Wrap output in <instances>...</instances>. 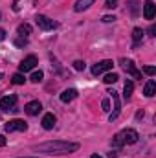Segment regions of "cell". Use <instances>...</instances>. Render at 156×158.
Segmentation results:
<instances>
[{
    "label": "cell",
    "instance_id": "7a4b0ae2",
    "mask_svg": "<svg viewBox=\"0 0 156 158\" xmlns=\"http://www.w3.org/2000/svg\"><path fill=\"white\" fill-rule=\"evenodd\" d=\"M138 138L140 136H138V132L134 129H123L112 138V145L114 147H123L125 143H136Z\"/></svg>",
    "mask_w": 156,
    "mask_h": 158
},
{
    "label": "cell",
    "instance_id": "ba28073f",
    "mask_svg": "<svg viewBox=\"0 0 156 158\" xmlns=\"http://www.w3.org/2000/svg\"><path fill=\"white\" fill-rule=\"evenodd\" d=\"M15 103H17V96L15 94H11V96H6V98H2L0 99V109L2 110H13L15 109Z\"/></svg>",
    "mask_w": 156,
    "mask_h": 158
},
{
    "label": "cell",
    "instance_id": "277c9868",
    "mask_svg": "<svg viewBox=\"0 0 156 158\" xmlns=\"http://www.w3.org/2000/svg\"><path fill=\"white\" fill-rule=\"evenodd\" d=\"M119 64H121V68H123L125 72H129V74H130L134 79H142V74L136 70V66H134V63H132L130 59H125V57H121V59H119Z\"/></svg>",
    "mask_w": 156,
    "mask_h": 158
},
{
    "label": "cell",
    "instance_id": "3957f363",
    "mask_svg": "<svg viewBox=\"0 0 156 158\" xmlns=\"http://www.w3.org/2000/svg\"><path fill=\"white\" fill-rule=\"evenodd\" d=\"M35 22H37V26H39L40 30H44V31H50V30H55L57 28V22L51 20V19H48V17H44V15H37L35 17Z\"/></svg>",
    "mask_w": 156,
    "mask_h": 158
},
{
    "label": "cell",
    "instance_id": "d6a6232c",
    "mask_svg": "<svg viewBox=\"0 0 156 158\" xmlns=\"http://www.w3.org/2000/svg\"><path fill=\"white\" fill-rule=\"evenodd\" d=\"M22 158H37V156H22Z\"/></svg>",
    "mask_w": 156,
    "mask_h": 158
},
{
    "label": "cell",
    "instance_id": "5b68a950",
    "mask_svg": "<svg viewBox=\"0 0 156 158\" xmlns=\"http://www.w3.org/2000/svg\"><path fill=\"white\" fill-rule=\"evenodd\" d=\"M112 66H114V63H112V61H109V59H105V61H99L97 64H94V66H92V74H94V76L105 74V72L112 70Z\"/></svg>",
    "mask_w": 156,
    "mask_h": 158
},
{
    "label": "cell",
    "instance_id": "9a60e30c",
    "mask_svg": "<svg viewBox=\"0 0 156 158\" xmlns=\"http://www.w3.org/2000/svg\"><path fill=\"white\" fill-rule=\"evenodd\" d=\"M94 2H96V0H77V2L74 4V9H76L77 13L79 11H84V9H88Z\"/></svg>",
    "mask_w": 156,
    "mask_h": 158
},
{
    "label": "cell",
    "instance_id": "d6986e66",
    "mask_svg": "<svg viewBox=\"0 0 156 158\" xmlns=\"http://www.w3.org/2000/svg\"><path fill=\"white\" fill-rule=\"evenodd\" d=\"M117 79H119V76H117V74H114V72H109V74L105 76V79H103V81H105L107 85H112V83H116Z\"/></svg>",
    "mask_w": 156,
    "mask_h": 158
},
{
    "label": "cell",
    "instance_id": "d4e9b609",
    "mask_svg": "<svg viewBox=\"0 0 156 158\" xmlns=\"http://www.w3.org/2000/svg\"><path fill=\"white\" fill-rule=\"evenodd\" d=\"M101 107H103L105 112H109V110H110V103H109V99H103V101H101Z\"/></svg>",
    "mask_w": 156,
    "mask_h": 158
},
{
    "label": "cell",
    "instance_id": "cb8c5ba5",
    "mask_svg": "<svg viewBox=\"0 0 156 158\" xmlns=\"http://www.w3.org/2000/svg\"><path fill=\"white\" fill-rule=\"evenodd\" d=\"M84 66H86V64H84V61H76V63H74V68L79 70V72H81V70H84Z\"/></svg>",
    "mask_w": 156,
    "mask_h": 158
},
{
    "label": "cell",
    "instance_id": "9c48e42d",
    "mask_svg": "<svg viewBox=\"0 0 156 158\" xmlns=\"http://www.w3.org/2000/svg\"><path fill=\"white\" fill-rule=\"evenodd\" d=\"M109 94L112 96V101H114V110L110 112L109 119H110V121H114V119L119 116V112H121V101H119V96H117V92H114V90H112V92H109Z\"/></svg>",
    "mask_w": 156,
    "mask_h": 158
},
{
    "label": "cell",
    "instance_id": "8fae6325",
    "mask_svg": "<svg viewBox=\"0 0 156 158\" xmlns=\"http://www.w3.org/2000/svg\"><path fill=\"white\" fill-rule=\"evenodd\" d=\"M40 110H42L40 101H30V103H26V107H24V112H26L28 116H37Z\"/></svg>",
    "mask_w": 156,
    "mask_h": 158
},
{
    "label": "cell",
    "instance_id": "f546056e",
    "mask_svg": "<svg viewBox=\"0 0 156 158\" xmlns=\"http://www.w3.org/2000/svg\"><path fill=\"white\" fill-rule=\"evenodd\" d=\"M143 118V110H140V112H136V119H142Z\"/></svg>",
    "mask_w": 156,
    "mask_h": 158
},
{
    "label": "cell",
    "instance_id": "7402d4cb",
    "mask_svg": "<svg viewBox=\"0 0 156 158\" xmlns=\"http://www.w3.org/2000/svg\"><path fill=\"white\" fill-rule=\"evenodd\" d=\"M105 7H107V9H114V7H117V0H107V2H105Z\"/></svg>",
    "mask_w": 156,
    "mask_h": 158
},
{
    "label": "cell",
    "instance_id": "83f0119b",
    "mask_svg": "<svg viewBox=\"0 0 156 158\" xmlns=\"http://www.w3.org/2000/svg\"><path fill=\"white\" fill-rule=\"evenodd\" d=\"M6 142H7V140H6V136H2V134H0V147H4V145H6Z\"/></svg>",
    "mask_w": 156,
    "mask_h": 158
},
{
    "label": "cell",
    "instance_id": "e575fe53",
    "mask_svg": "<svg viewBox=\"0 0 156 158\" xmlns=\"http://www.w3.org/2000/svg\"><path fill=\"white\" fill-rule=\"evenodd\" d=\"M0 19H2V15H0Z\"/></svg>",
    "mask_w": 156,
    "mask_h": 158
},
{
    "label": "cell",
    "instance_id": "1f68e13d",
    "mask_svg": "<svg viewBox=\"0 0 156 158\" xmlns=\"http://www.w3.org/2000/svg\"><path fill=\"white\" fill-rule=\"evenodd\" d=\"M90 158H101V156H99V155H92Z\"/></svg>",
    "mask_w": 156,
    "mask_h": 158
},
{
    "label": "cell",
    "instance_id": "8992f818",
    "mask_svg": "<svg viewBox=\"0 0 156 158\" xmlns=\"http://www.w3.org/2000/svg\"><path fill=\"white\" fill-rule=\"evenodd\" d=\"M4 129H6L7 132H15V131H26L28 125H26V121H22V119H9V121L4 125Z\"/></svg>",
    "mask_w": 156,
    "mask_h": 158
},
{
    "label": "cell",
    "instance_id": "44dd1931",
    "mask_svg": "<svg viewBox=\"0 0 156 158\" xmlns=\"http://www.w3.org/2000/svg\"><path fill=\"white\" fill-rule=\"evenodd\" d=\"M11 81H13V85H24V81H26V79H24L22 74H15V76L11 77Z\"/></svg>",
    "mask_w": 156,
    "mask_h": 158
},
{
    "label": "cell",
    "instance_id": "4316f807",
    "mask_svg": "<svg viewBox=\"0 0 156 158\" xmlns=\"http://www.w3.org/2000/svg\"><path fill=\"white\" fill-rule=\"evenodd\" d=\"M114 20H116L114 15H107V17H103V22H114Z\"/></svg>",
    "mask_w": 156,
    "mask_h": 158
},
{
    "label": "cell",
    "instance_id": "52a82bcc",
    "mask_svg": "<svg viewBox=\"0 0 156 158\" xmlns=\"http://www.w3.org/2000/svg\"><path fill=\"white\" fill-rule=\"evenodd\" d=\"M35 64H37V57L35 55H28L20 64H18V70L24 74V72H30V70H33L35 68Z\"/></svg>",
    "mask_w": 156,
    "mask_h": 158
},
{
    "label": "cell",
    "instance_id": "ffe728a7",
    "mask_svg": "<svg viewBox=\"0 0 156 158\" xmlns=\"http://www.w3.org/2000/svg\"><path fill=\"white\" fill-rule=\"evenodd\" d=\"M42 77H44V74L39 70V72H33V74H31L30 81H31V83H40V81H42Z\"/></svg>",
    "mask_w": 156,
    "mask_h": 158
},
{
    "label": "cell",
    "instance_id": "4dcf8cb0",
    "mask_svg": "<svg viewBox=\"0 0 156 158\" xmlns=\"http://www.w3.org/2000/svg\"><path fill=\"white\" fill-rule=\"evenodd\" d=\"M149 33H151V35H154V33H156V26H151V28H149Z\"/></svg>",
    "mask_w": 156,
    "mask_h": 158
},
{
    "label": "cell",
    "instance_id": "6da1fadb",
    "mask_svg": "<svg viewBox=\"0 0 156 158\" xmlns=\"http://www.w3.org/2000/svg\"><path fill=\"white\" fill-rule=\"evenodd\" d=\"M77 149H79V143H74V142H63V140L44 142V143H39V145H33V151L48 153V155H70V153H76Z\"/></svg>",
    "mask_w": 156,
    "mask_h": 158
},
{
    "label": "cell",
    "instance_id": "ac0fdd59",
    "mask_svg": "<svg viewBox=\"0 0 156 158\" xmlns=\"http://www.w3.org/2000/svg\"><path fill=\"white\" fill-rule=\"evenodd\" d=\"M17 33H18L20 37L30 35V33H31V26H30V24H20V26L17 28Z\"/></svg>",
    "mask_w": 156,
    "mask_h": 158
},
{
    "label": "cell",
    "instance_id": "4fadbf2b",
    "mask_svg": "<svg viewBox=\"0 0 156 158\" xmlns=\"http://www.w3.org/2000/svg\"><path fill=\"white\" fill-rule=\"evenodd\" d=\"M143 94L147 96V98H153L156 94V81L154 79H149L147 83H145V88H143Z\"/></svg>",
    "mask_w": 156,
    "mask_h": 158
},
{
    "label": "cell",
    "instance_id": "484cf974",
    "mask_svg": "<svg viewBox=\"0 0 156 158\" xmlns=\"http://www.w3.org/2000/svg\"><path fill=\"white\" fill-rule=\"evenodd\" d=\"M28 44V40L22 39V37H18V39H15V46H26Z\"/></svg>",
    "mask_w": 156,
    "mask_h": 158
},
{
    "label": "cell",
    "instance_id": "5bb4252c",
    "mask_svg": "<svg viewBox=\"0 0 156 158\" xmlns=\"http://www.w3.org/2000/svg\"><path fill=\"white\" fill-rule=\"evenodd\" d=\"M143 39V30L142 28H134V31H132V48H138L140 46V42Z\"/></svg>",
    "mask_w": 156,
    "mask_h": 158
},
{
    "label": "cell",
    "instance_id": "30bf717a",
    "mask_svg": "<svg viewBox=\"0 0 156 158\" xmlns=\"http://www.w3.org/2000/svg\"><path fill=\"white\" fill-rule=\"evenodd\" d=\"M156 15V4L153 0H147L145 4H143V17L147 19V20H153Z\"/></svg>",
    "mask_w": 156,
    "mask_h": 158
},
{
    "label": "cell",
    "instance_id": "603a6c76",
    "mask_svg": "<svg viewBox=\"0 0 156 158\" xmlns=\"http://www.w3.org/2000/svg\"><path fill=\"white\" fill-rule=\"evenodd\" d=\"M143 72H145L147 76H154V74H156V68H154V66H143Z\"/></svg>",
    "mask_w": 156,
    "mask_h": 158
},
{
    "label": "cell",
    "instance_id": "2e32d148",
    "mask_svg": "<svg viewBox=\"0 0 156 158\" xmlns=\"http://www.w3.org/2000/svg\"><path fill=\"white\" fill-rule=\"evenodd\" d=\"M132 92H134V83L132 81H127L125 86H123V98H125V101H129L132 98Z\"/></svg>",
    "mask_w": 156,
    "mask_h": 158
},
{
    "label": "cell",
    "instance_id": "f1b7e54d",
    "mask_svg": "<svg viewBox=\"0 0 156 158\" xmlns=\"http://www.w3.org/2000/svg\"><path fill=\"white\" fill-rule=\"evenodd\" d=\"M4 39H6V31L0 28V40H4Z\"/></svg>",
    "mask_w": 156,
    "mask_h": 158
},
{
    "label": "cell",
    "instance_id": "7c38bea8",
    "mask_svg": "<svg viewBox=\"0 0 156 158\" xmlns=\"http://www.w3.org/2000/svg\"><path fill=\"white\" fill-rule=\"evenodd\" d=\"M77 98V90L76 88H68V90H64L63 94H61V101L63 103H70L72 99H76Z\"/></svg>",
    "mask_w": 156,
    "mask_h": 158
},
{
    "label": "cell",
    "instance_id": "836d02e7",
    "mask_svg": "<svg viewBox=\"0 0 156 158\" xmlns=\"http://www.w3.org/2000/svg\"><path fill=\"white\" fill-rule=\"evenodd\" d=\"M2 77H4V74H0V79H2Z\"/></svg>",
    "mask_w": 156,
    "mask_h": 158
},
{
    "label": "cell",
    "instance_id": "e0dca14e",
    "mask_svg": "<svg viewBox=\"0 0 156 158\" xmlns=\"http://www.w3.org/2000/svg\"><path fill=\"white\" fill-rule=\"evenodd\" d=\"M53 125H55V116H53V114H44V118H42V127H44L46 131H50V129H53Z\"/></svg>",
    "mask_w": 156,
    "mask_h": 158
}]
</instances>
